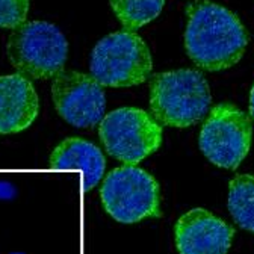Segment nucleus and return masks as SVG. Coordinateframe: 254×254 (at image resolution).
Instances as JSON below:
<instances>
[{"instance_id":"1","label":"nucleus","mask_w":254,"mask_h":254,"mask_svg":"<svg viewBox=\"0 0 254 254\" xmlns=\"http://www.w3.org/2000/svg\"><path fill=\"white\" fill-rule=\"evenodd\" d=\"M248 32L226 6L201 0L189 5L185 49L197 67L222 71L235 67L248 46Z\"/></svg>"},{"instance_id":"2","label":"nucleus","mask_w":254,"mask_h":254,"mask_svg":"<svg viewBox=\"0 0 254 254\" xmlns=\"http://www.w3.org/2000/svg\"><path fill=\"white\" fill-rule=\"evenodd\" d=\"M148 91L151 117L161 126L177 129L197 124L212 103L206 77L190 68L154 74Z\"/></svg>"},{"instance_id":"3","label":"nucleus","mask_w":254,"mask_h":254,"mask_svg":"<svg viewBox=\"0 0 254 254\" xmlns=\"http://www.w3.org/2000/svg\"><path fill=\"white\" fill-rule=\"evenodd\" d=\"M11 65L26 79L56 77L65 65L68 43L62 32L47 21H26L11 34L6 44Z\"/></svg>"},{"instance_id":"4","label":"nucleus","mask_w":254,"mask_h":254,"mask_svg":"<svg viewBox=\"0 0 254 254\" xmlns=\"http://www.w3.org/2000/svg\"><path fill=\"white\" fill-rule=\"evenodd\" d=\"M89 70L102 86L130 88L150 79L153 58L148 46L138 34L120 30L95 44Z\"/></svg>"},{"instance_id":"5","label":"nucleus","mask_w":254,"mask_h":254,"mask_svg":"<svg viewBox=\"0 0 254 254\" xmlns=\"http://www.w3.org/2000/svg\"><path fill=\"white\" fill-rule=\"evenodd\" d=\"M100 198L105 210L121 224H135L162 215L157 180L136 165L112 170L103 180Z\"/></svg>"},{"instance_id":"6","label":"nucleus","mask_w":254,"mask_h":254,"mask_svg":"<svg viewBox=\"0 0 254 254\" xmlns=\"http://www.w3.org/2000/svg\"><path fill=\"white\" fill-rule=\"evenodd\" d=\"M99 136L106 151L127 165H135L162 144V126L138 108H120L103 117Z\"/></svg>"},{"instance_id":"7","label":"nucleus","mask_w":254,"mask_h":254,"mask_svg":"<svg viewBox=\"0 0 254 254\" xmlns=\"http://www.w3.org/2000/svg\"><path fill=\"white\" fill-rule=\"evenodd\" d=\"M253 123L248 114L233 103L215 105L200 132L198 145L209 162L236 170L251 148Z\"/></svg>"},{"instance_id":"8","label":"nucleus","mask_w":254,"mask_h":254,"mask_svg":"<svg viewBox=\"0 0 254 254\" xmlns=\"http://www.w3.org/2000/svg\"><path fill=\"white\" fill-rule=\"evenodd\" d=\"M52 99L58 114L74 127L86 129L103 120L106 95L91 74L62 70L53 77Z\"/></svg>"},{"instance_id":"9","label":"nucleus","mask_w":254,"mask_h":254,"mask_svg":"<svg viewBox=\"0 0 254 254\" xmlns=\"http://www.w3.org/2000/svg\"><path fill=\"white\" fill-rule=\"evenodd\" d=\"M233 236L230 224L201 207L183 213L174 227L179 254H227Z\"/></svg>"},{"instance_id":"10","label":"nucleus","mask_w":254,"mask_h":254,"mask_svg":"<svg viewBox=\"0 0 254 254\" xmlns=\"http://www.w3.org/2000/svg\"><path fill=\"white\" fill-rule=\"evenodd\" d=\"M38 111L40 100L29 79L18 73L0 76V135L26 130Z\"/></svg>"},{"instance_id":"11","label":"nucleus","mask_w":254,"mask_h":254,"mask_svg":"<svg viewBox=\"0 0 254 254\" xmlns=\"http://www.w3.org/2000/svg\"><path fill=\"white\" fill-rule=\"evenodd\" d=\"M53 170H79L83 174V188L94 189L102 180L106 161L102 150L82 138L64 139L50 154Z\"/></svg>"},{"instance_id":"12","label":"nucleus","mask_w":254,"mask_h":254,"mask_svg":"<svg viewBox=\"0 0 254 254\" xmlns=\"http://www.w3.org/2000/svg\"><path fill=\"white\" fill-rule=\"evenodd\" d=\"M229 212L236 224L254 233V176L238 174L229 183Z\"/></svg>"},{"instance_id":"13","label":"nucleus","mask_w":254,"mask_h":254,"mask_svg":"<svg viewBox=\"0 0 254 254\" xmlns=\"http://www.w3.org/2000/svg\"><path fill=\"white\" fill-rule=\"evenodd\" d=\"M112 11L127 30H136L159 17L165 0H109Z\"/></svg>"},{"instance_id":"14","label":"nucleus","mask_w":254,"mask_h":254,"mask_svg":"<svg viewBox=\"0 0 254 254\" xmlns=\"http://www.w3.org/2000/svg\"><path fill=\"white\" fill-rule=\"evenodd\" d=\"M30 0H0V27L17 29L26 23Z\"/></svg>"},{"instance_id":"15","label":"nucleus","mask_w":254,"mask_h":254,"mask_svg":"<svg viewBox=\"0 0 254 254\" xmlns=\"http://www.w3.org/2000/svg\"><path fill=\"white\" fill-rule=\"evenodd\" d=\"M17 195V189L12 183L0 180V200L2 201H11Z\"/></svg>"},{"instance_id":"16","label":"nucleus","mask_w":254,"mask_h":254,"mask_svg":"<svg viewBox=\"0 0 254 254\" xmlns=\"http://www.w3.org/2000/svg\"><path fill=\"white\" fill-rule=\"evenodd\" d=\"M250 115L254 120V85H253L251 92H250Z\"/></svg>"},{"instance_id":"17","label":"nucleus","mask_w":254,"mask_h":254,"mask_svg":"<svg viewBox=\"0 0 254 254\" xmlns=\"http://www.w3.org/2000/svg\"><path fill=\"white\" fill-rule=\"evenodd\" d=\"M11 254H24V253H11Z\"/></svg>"}]
</instances>
